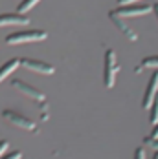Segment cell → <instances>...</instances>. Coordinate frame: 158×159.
I'll use <instances>...</instances> for the list:
<instances>
[{"label":"cell","mask_w":158,"mask_h":159,"mask_svg":"<svg viewBox=\"0 0 158 159\" xmlns=\"http://www.w3.org/2000/svg\"><path fill=\"white\" fill-rule=\"evenodd\" d=\"M156 95H158V70L151 75V79H149V82H147V88H145V93H143L142 106L145 108V110L151 108V104H153V101H155Z\"/></svg>","instance_id":"52a82bcc"},{"label":"cell","mask_w":158,"mask_h":159,"mask_svg":"<svg viewBox=\"0 0 158 159\" xmlns=\"http://www.w3.org/2000/svg\"><path fill=\"white\" fill-rule=\"evenodd\" d=\"M11 86L15 88L17 92H20L22 95L30 97V99H33V101H39V102H42V101H44V93H42L39 88H35V86H32V84L24 82V80L13 79V80H11Z\"/></svg>","instance_id":"5b68a950"},{"label":"cell","mask_w":158,"mask_h":159,"mask_svg":"<svg viewBox=\"0 0 158 159\" xmlns=\"http://www.w3.org/2000/svg\"><path fill=\"white\" fill-rule=\"evenodd\" d=\"M15 24H30V18L24 13H4L0 15V28L2 26H15Z\"/></svg>","instance_id":"9c48e42d"},{"label":"cell","mask_w":158,"mask_h":159,"mask_svg":"<svg viewBox=\"0 0 158 159\" xmlns=\"http://www.w3.org/2000/svg\"><path fill=\"white\" fill-rule=\"evenodd\" d=\"M153 11H155V15H156V18H158V2L153 4Z\"/></svg>","instance_id":"ffe728a7"},{"label":"cell","mask_w":158,"mask_h":159,"mask_svg":"<svg viewBox=\"0 0 158 159\" xmlns=\"http://www.w3.org/2000/svg\"><path fill=\"white\" fill-rule=\"evenodd\" d=\"M48 33L44 30H26V31H17L6 37V44L13 46V44H24V42H39L44 40Z\"/></svg>","instance_id":"6da1fadb"},{"label":"cell","mask_w":158,"mask_h":159,"mask_svg":"<svg viewBox=\"0 0 158 159\" xmlns=\"http://www.w3.org/2000/svg\"><path fill=\"white\" fill-rule=\"evenodd\" d=\"M132 159H145V150H143V148H136Z\"/></svg>","instance_id":"2e32d148"},{"label":"cell","mask_w":158,"mask_h":159,"mask_svg":"<svg viewBox=\"0 0 158 159\" xmlns=\"http://www.w3.org/2000/svg\"><path fill=\"white\" fill-rule=\"evenodd\" d=\"M0 159H22V152H20V150H13V152H9V154H4Z\"/></svg>","instance_id":"5bb4252c"},{"label":"cell","mask_w":158,"mask_h":159,"mask_svg":"<svg viewBox=\"0 0 158 159\" xmlns=\"http://www.w3.org/2000/svg\"><path fill=\"white\" fill-rule=\"evenodd\" d=\"M142 68H149V70H158V55H151V57H145L140 64V68L136 71H140Z\"/></svg>","instance_id":"8fae6325"},{"label":"cell","mask_w":158,"mask_h":159,"mask_svg":"<svg viewBox=\"0 0 158 159\" xmlns=\"http://www.w3.org/2000/svg\"><path fill=\"white\" fill-rule=\"evenodd\" d=\"M153 11V6L149 4H129V6H120L116 7L112 13L121 18H127V16H142V15H147Z\"/></svg>","instance_id":"3957f363"},{"label":"cell","mask_w":158,"mask_h":159,"mask_svg":"<svg viewBox=\"0 0 158 159\" xmlns=\"http://www.w3.org/2000/svg\"><path fill=\"white\" fill-rule=\"evenodd\" d=\"M109 18H111L112 22H114V26H116L120 31L123 33V35H125L129 40H132V42H134V40H138V35H136V31H134V30H132V28L127 24V22L123 20V18H121V16L114 15V13L111 11V13H109Z\"/></svg>","instance_id":"ba28073f"},{"label":"cell","mask_w":158,"mask_h":159,"mask_svg":"<svg viewBox=\"0 0 158 159\" xmlns=\"http://www.w3.org/2000/svg\"><path fill=\"white\" fill-rule=\"evenodd\" d=\"M147 139H151V141H156L158 139V123L156 125H153V132H151V135H149Z\"/></svg>","instance_id":"9a60e30c"},{"label":"cell","mask_w":158,"mask_h":159,"mask_svg":"<svg viewBox=\"0 0 158 159\" xmlns=\"http://www.w3.org/2000/svg\"><path fill=\"white\" fill-rule=\"evenodd\" d=\"M2 117H4L7 123H11V125H15V126H18V128H22V130H30V132H35V130H37V125L33 123L32 119H28L26 115H22V113H18V111L4 110L2 111Z\"/></svg>","instance_id":"277c9868"},{"label":"cell","mask_w":158,"mask_h":159,"mask_svg":"<svg viewBox=\"0 0 158 159\" xmlns=\"http://www.w3.org/2000/svg\"><path fill=\"white\" fill-rule=\"evenodd\" d=\"M116 73H118V62H116V53L112 49L105 51V68H103V82L107 88H112L116 82Z\"/></svg>","instance_id":"7a4b0ae2"},{"label":"cell","mask_w":158,"mask_h":159,"mask_svg":"<svg viewBox=\"0 0 158 159\" xmlns=\"http://www.w3.org/2000/svg\"><path fill=\"white\" fill-rule=\"evenodd\" d=\"M37 4H39V0H22L20 6H18V13H24V15H26V13H28L30 9H33Z\"/></svg>","instance_id":"7c38bea8"},{"label":"cell","mask_w":158,"mask_h":159,"mask_svg":"<svg viewBox=\"0 0 158 159\" xmlns=\"http://www.w3.org/2000/svg\"><path fill=\"white\" fill-rule=\"evenodd\" d=\"M20 66H24L26 70H32L35 73H42V75H52L55 73V68L48 62L37 61V59H20Z\"/></svg>","instance_id":"8992f818"},{"label":"cell","mask_w":158,"mask_h":159,"mask_svg":"<svg viewBox=\"0 0 158 159\" xmlns=\"http://www.w3.org/2000/svg\"><path fill=\"white\" fill-rule=\"evenodd\" d=\"M18 66H20V59H17V57H15V59H9L7 62L2 64V66H0V82H2L4 79H7V77L15 71Z\"/></svg>","instance_id":"30bf717a"},{"label":"cell","mask_w":158,"mask_h":159,"mask_svg":"<svg viewBox=\"0 0 158 159\" xmlns=\"http://www.w3.org/2000/svg\"><path fill=\"white\" fill-rule=\"evenodd\" d=\"M145 143H147V144H151L153 148H156V150H158V139H156V141H151V139H145Z\"/></svg>","instance_id":"d6986e66"},{"label":"cell","mask_w":158,"mask_h":159,"mask_svg":"<svg viewBox=\"0 0 158 159\" xmlns=\"http://www.w3.org/2000/svg\"><path fill=\"white\" fill-rule=\"evenodd\" d=\"M7 148H9V144H7V141H0V157L7 152Z\"/></svg>","instance_id":"e0dca14e"},{"label":"cell","mask_w":158,"mask_h":159,"mask_svg":"<svg viewBox=\"0 0 158 159\" xmlns=\"http://www.w3.org/2000/svg\"><path fill=\"white\" fill-rule=\"evenodd\" d=\"M151 123L153 125H156L158 123V95L155 97V101H153V104H151Z\"/></svg>","instance_id":"4fadbf2b"},{"label":"cell","mask_w":158,"mask_h":159,"mask_svg":"<svg viewBox=\"0 0 158 159\" xmlns=\"http://www.w3.org/2000/svg\"><path fill=\"white\" fill-rule=\"evenodd\" d=\"M140 0H118V6H129V4H138Z\"/></svg>","instance_id":"ac0fdd59"}]
</instances>
